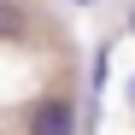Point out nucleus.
Segmentation results:
<instances>
[{
    "label": "nucleus",
    "instance_id": "nucleus-1",
    "mask_svg": "<svg viewBox=\"0 0 135 135\" xmlns=\"http://www.w3.org/2000/svg\"><path fill=\"white\" fill-rule=\"evenodd\" d=\"M24 129L30 135H76V106L71 100H35Z\"/></svg>",
    "mask_w": 135,
    "mask_h": 135
},
{
    "label": "nucleus",
    "instance_id": "nucleus-4",
    "mask_svg": "<svg viewBox=\"0 0 135 135\" xmlns=\"http://www.w3.org/2000/svg\"><path fill=\"white\" fill-rule=\"evenodd\" d=\"M82 6H88V0H82Z\"/></svg>",
    "mask_w": 135,
    "mask_h": 135
},
{
    "label": "nucleus",
    "instance_id": "nucleus-3",
    "mask_svg": "<svg viewBox=\"0 0 135 135\" xmlns=\"http://www.w3.org/2000/svg\"><path fill=\"white\" fill-rule=\"evenodd\" d=\"M129 100H135V82H129Z\"/></svg>",
    "mask_w": 135,
    "mask_h": 135
},
{
    "label": "nucleus",
    "instance_id": "nucleus-2",
    "mask_svg": "<svg viewBox=\"0 0 135 135\" xmlns=\"http://www.w3.org/2000/svg\"><path fill=\"white\" fill-rule=\"evenodd\" d=\"M24 30V6L18 0H0V35H18Z\"/></svg>",
    "mask_w": 135,
    "mask_h": 135
}]
</instances>
